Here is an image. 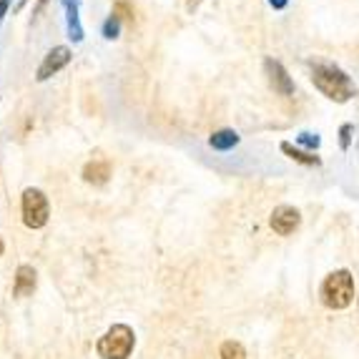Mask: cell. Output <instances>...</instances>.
Masks as SVG:
<instances>
[{
  "label": "cell",
  "mask_w": 359,
  "mask_h": 359,
  "mask_svg": "<svg viewBox=\"0 0 359 359\" xmlns=\"http://www.w3.org/2000/svg\"><path fill=\"white\" fill-rule=\"evenodd\" d=\"M311 83L317 86L330 101L337 103H347L352 96H357L352 78L341 71V68L332 66V63H322V60L311 63Z\"/></svg>",
  "instance_id": "cell-1"
},
{
  "label": "cell",
  "mask_w": 359,
  "mask_h": 359,
  "mask_svg": "<svg viewBox=\"0 0 359 359\" xmlns=\"http://www.w3.org/2000/svg\"><path fill=\"white\" fill-rule=\"evenodd\" d=\"M264 68H266V73H269V81H271V86H274V90H279L282 96H292L294 83H292V78H289V73L284 71L282 63L269 58L266 63H264Z\"/></svg>",
  "instance_id": "cell-7"
},
{
  "label": "cell",
  "mask_w": 359,
  "mask_h": 359,
  "mask_svg": "<svg viewBox=\"0 0 359 359\" xmlns=\"http://www.w3.org/2000/svg\"><path fill=\"white\" fill-rule=\"evenodd\" d=\"M269 3L276 8V11H282V8H287V3H289V0H269Z\"/></svg>",
  "instance_id": "cell-18"
},
{
  "label": "cell",
  "mask_w": 359,
  "mask_h": 359,
  "mask_svg": "<svg viewBox=\"0 0 359 359\" xmlns=\"http://www.w3.org/2000/svg\"><path fill=\"white\" fill-rule=\"evenodd\" d=\"M33 289H36V269L28 266V264H23V266H18V271H15L13 294H15V297H28V294H33Z\"/></svg>",
  "instance_id": "cell-8"
},
{
  "label": "cell",
  "mask_w": 359,
  "mask_h": 359,
  "mask_svg": "<svg viewBox=\"0 0 359 359\" xmlns=\"http://www.w3.org/2000/svg\"><path fill=\"white\" fill-rule=\"evenodd\" d=\"M349 133H352V126H341V131H339V141H341V149L347 151L349 149Z\"/></svg>",
  "instance_id": "cell-16"
},
{
  "label": "cell",
  "mask_w": 359,
  "mask_h": 359,
  "mask_svg": "<svg viewBox=\"0 0 359 359\" xmlns=\"http://www.w3.org/2000/svg\"><path fill=\"white\" fill-rule=\"evenodd\" d=\"M282 151L292 158V161H299V163H304V166H319L317 156H309V154H304V151L294 149L292 144H282Z\"/></svg>",
  "instance_id": "cell-12"
},
{
  "label": "cell",
  "mask_w": 359,
  "mask_h": 359,
  "mask_svg": "<svg viewBox=\"0 0 359 359\" xmlns=\"http://www.w3.org/2000/svg\"><path fill=\"white\" fill-rule=\"evenodd\" d=\"M63 6L68 11V33L73 41H83V28L78 23V0H63Z\"/></svg>",
  "instance_id": "cell-10"
},
{
  "label": "cell",
  "mask_w": 359,
  "mask_h": 359,
  "mask_svg": "<svg viewBox=\"0 0 359 359\" xmlns=\"http://www.w3.org/2000/svg\"><path fill=\"white\" fill-rule=\"evenodd\" d=\"M354 299V282L347 269L332 271L322 284V302L330 309H344Z\"/></svg>",
  "instance_id": "cell-3"
},
{
  "label": "cell",
  "mask_w": 359,
  "mask_h": 359,
  "mask_svg": "<svg viewBox=\"0 0 359 359\" xmlns=\"http://www.w3.org/2000/svg\"><path fill=\"white\" fill-rule=\"evenodd\" d=\"M48 222V198L41 189L23 191V224L30 229H41Z\"/></svg>",
  "instance_id": "cell-4"
},
{
  "label": "cell",
  "mask_w": 359,
  "mask_h": 359,
  "mask_svg": "<svg viewBox=\"0 0 359 359\" xmlns=\"http://www.w3.org/2000/svg\"><path fill=\"white\" fill-rule=\"evenodd\" d=\"M11 3H13V0H0V23H3V18H6V13H8V8H11Z\"/></svg>",
  "instance_id": "cell-17"
},
{
  "label": "cell",
  "mask_w": 359,
  "mask_h": 359,
  "mask_svg": "<svg viewBox=\"0 0 359 359\" xmlns=\"http://www.w3.org/2000/svg\"><path fill=\"white\" fill-rule=\"evenodd\" d=\"M299 144L309 146V149H317V146H319V138L311 136V133H302V136H299Z\"/></svg>",
  "instance_id": "cell-15"
},
{
  "label": "cell",
  "mask_w": 359,
  "mask_h": 359,
  "mask_svg": "<svg viewBox=\"0 0 359 359\" xmlns=\"http://www.w3.org/2000/svg\"><path fill=\"white\" fill-rule=\"evenodd\" d=\"M133 344H136V337H133L131 327H126V324H114V327L98 339L96 352L101 359H128L133 352Z\"/></svg>",
  "instance_id": "cell-2"
},
{
  "label": "cell",
  "mask_w": 359,
  "mask_h": 359,
  "mask_svg": "<svg viewBox=\"0 0 359 359\" xmlns=\"http://www.w3.org/2000/svg\"><path fill=\"white\" fill-rule=\"evenodd\" d=\"M209 144H211V149H216V151H229L239 144V136H236V131L224 128V131H216L214 136H211Z\"/></svg>",
  "instance_id": "cell-11"
},
{
  "label": "cell",
  "mask_w": 359,
  "mask_h": 359,
  "mask_svg": "<svg viewBox=\"0 0 359 359\" xmlns=\"http://www.w3.org/2000/svg\"><path fill=\"white\" fill-rule=\"evenodd\" d=\"M222 359H246V352L239 341H224Z\"/></svg>",
  "instance_id": "cell-13"
},
{
  "label": "cell",
  "mask_w": 359,
  "mask_h": 359,
  "mask_svg": "<svg viewBox=\"0 0 359 359\" xmlns=\"http://www.w3.org/2000/svg\"><path fill=\"white\" fill-rule=\"evenodd\" d=\"M46 3H48V0H38V8H36V13H41V11H43V6H46Z\"/></svg>",
  "instance_id": "cell-19"
},
{
  "label": "cell",
  "mask_w": 359,
  "mask_h": 359,
  "mask_svg": "<svg viewBox=\"0 0 359 359\" xmlns=\"http://www.w3.org/2000/svg\"><path fill=\"white\" fill-rule=\"evenodd\" d=\"M3 249H6V244H3V239H0V257H3Z\"/></svg>",
  "instance_id": "cell-20"
},
{
  "label": "cell",
  "mask_w": 359,
  "mask_h": 359,
  "mask_svg": "<svg viewBox=\"0 0 359 359\" xmlns=\"http://www.w3.org/2000/svg\"><path fill=\"white\" fill-rule=\"evenodd\" d=\"M108 176H111V166L106 161H90L88 166L83 168V179L88 184H106Z\"/></svg>",
  "instance_id": "cell-9"
},
{
  "label": "cell",
  "mask_w": 359,
  "mask_h": 359,
  "mask_svg": "<svg viewBox=\"0 0 359 359\" xmlns=\"http://www.w3.org/2000/svg\"><path fill=\"white\" fill-rule=\"evenodd\" d=\"M68 63H71V50H68L66 46H58V48H53L46 58H43L36 78L38 81H48L53 73H58L60 68H66Z\"/></svg>",
  "instance_id": "cell-6"
},
{
  "label": "cell",
  "mask_w": 359,
  "mask_h": 359,
  "mask_svg": "<svg viewBox=\"0 0 359 359\" xmlns=\"http://www.w3.org/2000/svg\"><path fill=\"white\" fill-rule=\"evenodd\" d=\"M103 36L106 38L118 36V18H116V15H111V18L106 20V25H103Z\"/></svg>",
  "instance_id": "cell-14"
},
{
  "label": "cell",
  "mask_w": 359,
  "mask_h": 359,
  "mask_svg": "<svg viewBox=\"0 0 359 359\" xmlns=\"http://www.w3.org/2000/svg\"><path fill=\"white\" fill-rule=\"evenodd\" d=\"M302 216L299 211L294 209V206H276L274 214H271V229L276 233H282V236H289L299 229Z\"/></svg>",
  "instance_id": "cell-5"
}]
</instances>
